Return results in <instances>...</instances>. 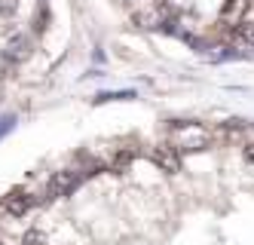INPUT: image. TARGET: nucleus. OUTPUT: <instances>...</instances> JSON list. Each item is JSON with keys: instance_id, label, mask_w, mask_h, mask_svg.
<instances>
[{"instance_id": "3", "label": "nucleus", "mask_w": 254, "mask_h": 245, "mask_svg": "<svg viewBox=\"0 0 254 245\" xmlns=\"http://www.w3.org/2000/svg\"><path fill=\"white\" fill-rule=\"evenodd\" d=\"M150 160H153V165L159 168V172H166V175H178L181 172V150L175 144H156L150 150Z\"/></svg>"}, {"instance_id": "7", "label": "nucleus", "mask_w": 254, "mask_h": 245, "mask_svg": "<svg viewBox=\"0 0 254 245\" xmlns=\"http://www.w3.org/2000/svg\"><path fill=\"white\" fill-rule=\"evenodd\" d=\"M135 157H138V147H126V150H120V154H117V157L111 160V165L117 168V172H123V168L129 165V163H132Z\"/></svg>"}, {"instance_id": "13", "label": "nucleus", "mask_w": 254, "mask_h": 245, "mask_svg": "<svg viewBox=\"0 0 254 245\" xmlns=\"http://www.w3.org/2000/svg\"><path fill=\"white\" fill-rule=\"evenodd\" d=\"M12 126H15V117H9V114H6V117H0V138H3Z\"/></svg>"}, {"instance_id": "14", "label": "nucleus", "mask_w": 254, "mask_h": 245, "mask_svg": "<svg viewBox=\"0 0 254 245\" xmlns=\"http://www.w3.org/2000/svg\"><path fill=\"white\" fill-rule=\"evenodd\" d=\"M245 160L254 163V144H245Z\"/></svg>"}, {"instance_id": "2", "label": "nucleus", "mask_w": 254, "mask_h": 245, "mask_svg": "<svg viewBox=\"0 0 254 245\" xmlns=\"http://www.w3.org/2000/svg\"><path fill=\"white\" fill-rule=\"evenodd\" d=\"M83 178H89V172H77V168H64V172H56L49 178V187H46V196L49 199H62V196H70L83 184Z\"/></svg>"}, {"instance_id": "5", "label": "nucleus", "mask_w": 254, "mask_h": 245, "mask_svg": "<svg viewBox=\"0 0 254 245\" xmlns=\"http://www.w3.org/2000/svg\"><path fill=\"white\" fill-rule=\"evenodd\" d=\"M254 0H227L221 6V22L224 25H242V15L248 12V6Z\"/></svg>"}, {"instance_id": "10", "label": "nucleus", "mask_w": 254, "mask_h": 245, "mask_svg": "<svg viewBox=\"0 0 254 245\" xmlns=\"http://www.w3.org/2000/svg\"><path fill=\"white\" fill-rule=\"evenodd\" d=\"M135 22H138L141 28H153V25H159V15H156V12H138Z\"/></svg>"}, {"instance_id": "9", "label": "nucleus", "mask_w": 254, "mask_h": 245, "mask_svg": "<svg viewBox=\"0 0 254 245\" xmlns=\"http://www.w3.org/2000/svg\"><path fill=\"white\" fill-rule=\"evenodd\" d=\"M123 98H135V92H101L95 98V104H104V101H123Z\"/></svg>"}, {"instance_id": "11", "label": "nucleus", "mask_w": 254, "mask_h": 245, "mask_svg": "<svg viewBox=\"0 0 254 245\" xmlns=\"http://www.w3.org/2000/svg\"><path fill=\"white\" fill-rule=\"evenodd\" d=\"M15 6H19L15 0H0V18H6V22H9V18L15 15Z\"/></svg>"}, {"instance_id": "8", "label": "nucleus", "mask_w": 254, "mask_h": 245, "mask_svg": "<svg viewBox=\"0 0 254 245\" xmlns=\"http://www.w3.org/2000/svg\"><path fill=\"white\" fill-rule=\"evenodd\" d=\"M22 245H46V233L37 230V227H31V230L22 236Z\"/></svg>"}, {"instance_id": "6", "label": "nucleus", "mask_w": 254, "mask_h": 245, "mask_svg": "<svg viewBox=\"0 0 254 245\" xmlns=\"http://www.w3.org/2000/svg\"><path fill=\"white\" fill-rule=\"evenodd\" d=\"M31 202H34L31 196H25L22 190H15V193H9L3 202H0V209H3L6 215H25L31 209Z\"/></svg>"}, {"instance_id": "4", "label": "nucleus", "mask_w": 254, "mask_h": 245, "mask_svg": "<svg viewBox=\"0 0 254 245\" xmlns=\"http://www.w3.org/2000/svg\"><path fill=\"white\" fill-rule=\"evenodd\" d=\"M3 52H6V59H9L12 65H22V62L31 59L34 43H31V37H28V34H12L9 40H6V46H3Z\"/></svg>"}, {"instance_id": "15", "label": "nucleus", "mask_w": 254, "mask_h": 245, "mask_svg": "<svg viewBox=\"0 0 254 245\" xmlns=\"http://www.w3.org/2000/svg\"><path fill=\"white\" fill-rule=\"evenodd\" d=\"M0 245H3V242H0Z\"/></svg>"}, {"instance_id": "12", "label": "nucleus", "mask_w": 254, "mask_h": 245, "mask_svg": "<svg viewBox=\"0 0 254 245\" xmlns=\"http://www.w3.org/2000/svg\"><path fill=\"white\" fill-rule=\"evenodd\" d=\"M9 71H12V62L6 59V52L0 49V83H3V80L9 77Z\"/></svg>"}, {"instance_id": "1", "label": "nucleus", "mask_w": 254, "mask_h": 245, "mask_svg": "<svg viewBox=\"0 0 254 245\" xmlns=\"http://www.w3.org/2000/svg\"><path fill=\"white\" fill-rule=\"evenodd\" d=\"M172 138H175V147L178 150H184V154H199V150H205L211 144V135H208V129L205 126H199V123H178L172 126Z\"/></svg>"}]
</instances>
